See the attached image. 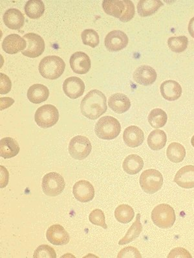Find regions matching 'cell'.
<instances>
[{"label":"cell","mask_w":194,"mask_h":258,"mask_svg":"<svg viewBox=\"0 0 194 258\" xmlns=\"http://www.w3.org/2000/svg\"><path fill=\"white\" fill-rule=\"evenodd\" d=\"M107 97L100 90H92L83 97L80 104L81 112L87 118L95 120L107 111Z\"/></svg>","instance_id":"cell-1"},{"label":"cell","mask_w":194,"mask_h":258,"mask_svg":"<svg viewBox=\"0 0 194 258\" xmlns=\"http://www.w3.org/2000/svg\"><path fill=\"white\" fill-rule=\"evenodd\" d=\"M103 8L107 15L123 22H129L134 17L135 6L130 0H104Z\"/></svg>","instance_id":"cell-2"},{"label":"cell","mask_w":194,"mask_h":258,"mask_svg":"<svg viewBox=\"0 0 194 258\" xmlns=\"http://www.w3.org/2000/svg\"><path fill=\"white\" fill-rule=\"evenodd\" d=\"M65 68V62L60 56L51 55L46 56L40 61L38 69L43 78L55 80L64 73Z\"/></svg>","instance_id":"cell-3"},{"label":"cell","mask_w":194,"mask_h":258,"mask_svg":"<svg viewBox=\"0 0 194 258\" xmlns=\"http://www.w3.org/2000/svg\"><path fill=\"white\" fill-rule=\"evenodd\" d=\"M94 130L99 139L112 140L116 139L120 134L121 126L116 118L107 115L97 121Z\"/></svg>","instance_id":"cell-4"},{"label":"cell","mask_w":194,"mask_h":258,"mask_svg":"<svg viewBox=\"0 0 194 258\" xmlns=\"http://www.w3.org/2000/svg\"><path fill=\"white\" fill-rule=\"evenodd\" d=\"M152 219L153 223L159 228L164 229L171 228L176 220L174 210L167 204H161L153 210Z\"/></svg>","instance_id":"cell-5"},{"label":"cell","mask_w":194,"mask_h":258,"mask_svg":"<svg viewBox=\"0 0 194 258\" xmlns=\"http://www.w3.org/2000/svg\"><path fill=\"white\" fill-rule=\"evenodd\" d=\"M139 182L144 192L153 194L161 189L163 185V176L156 169H147L141 174Z\"/></svg>","instance_id":"cell-6"},{"label":"cell","mask_w":194,"mask_h":258,"mask_svg":"<svg viewBox=\"0 0 194 258\" xmlns=\"http://www.w3.org/2000/svg\"><path fill=\"white\" fill-rule=\"evenodd\" d=\"M35 119L38 126L43 128L51 127L59 119V112L55 106L45 105L38 108Z\"/></svg>","instance_id":"cell-7"},{"label":"cell","mask_w":194,"mask_h":258,"mask_svg":"<svg viewBox=\"0 0 194 258\" xmlns=\"http://www.w3.org/2000/svg\"><path fill=\"white\" fill-rule=\"evenodd\" d=\"M65 186L64 178L56 172L47 173L43 177V191L47 196L56 197L62 193Z\"/></svg>","instance_id":"cell-8"},{"label":"cell","mask_w":194,"mask_h":258,"mask_svg":"<svg viewBox=\"0 0 194 258\" xmlns=\"http://www.w3.org/2000/svg\"><path fill=\"white\" fill-rule=\"evenodd\" d=\"M92 150V146L89 140L83 136H76L70 141L69 153L74 159L84 160Z\"/></svg>","instance_id":"cell-9"},{"label":"cell","mask_w":194,"mask_h":258,"mask_svg":"<svg viewBox=\"0 0 194 258\" xmlns=\"http://www.w3.org/2000/svg\"><path fill=\"white\" fill-rule=\"evenodd\" d=\"M27 43L26 48L22 51L24 55L29 58H37L42 55L45 50L44 39L33 33H29L24 36Z\"/></svg>","instance_id":"cell-10"},{"label":"cell","mask_w":194,"mask_h":258,"mask_svg":"<svg viewBox=\"0 0 194 258\" xmlns=\"http://www.w3.org/2000/svg\"><path fill=\"white\" fill-rule=\"evenodd\" d=\"M128 37L122 31L114 30L108 34L105 38V46L108 51H119L125 48L128 44Z\"/></svg>","instance_id":"cell-11"},{"label":"cell","mask_w":194,"mask_h":258,"mask_svg":"<svg viewBox=\"0 0 194 258\" xmlns=\"http://www.w3.org/2000/svg\"><path fill=\"white\" fill-rule=\"evenodd\" d=\"M69 63L72 70L77 74H87L91 67L89 56L81 51L73 53L70 58Z\"/></svg>","instance_id":"cell-12"},{"label":"cell","mask_w":194,"mask_h":258,"mask_svg":"<svg viewBox=\"0 0 194 258\" xmlns=\"http://www.w3.org/2000/svg\"><path fill=\"white\" fill-rule=\"evenodd\" d=\"M63 90L65 94L69 98L77 99L82 96L84 92V83L77 77H71L65 79L63 84Z\"/></svg>","instance_id":"cell-13"},{"label":"cell","mask_w":194,"mask_h":258,"mask_svg":"<svg viewBox=\"0 0 194 258\" xmlns=\"http://www.w3.org/2000/svg\"><path fill=\"white\" fill-rule=\"evenodd\" d=\"M73 194L76 200L81 203H88L94 198V187L88 181L80 180L74 185Z\"/></svg>","instance_id":"cell-14"},{"label":"cell","mask_w":194,"mask_h":258,"mask_svg":"<svg viewBox=\"0 0 194 258\" xmlns=\"http://www.w3.org/2000/svg\"><path fill=\"white\" fill-rule=\"evenodd\" d=\"M46 237L49 243L57 246L65 245L70 240L68 233L60 225L51 226L47 230Z\"/></svg>","instance_id":"cell-15"},{"label":"cell","mask_w":194,"mask_h":258,"mask_svg":"<svg viewBox=\"0 0 194 258\" xmlns=\"http://www.w3.org/2000/svg\"><path fill=\"white\" fill-rule=\"evenodd\" d=\"M2 48L7 53L14 55L26 48L27 43L24 38L17 34H11L2 42Z\"/></svg>","instance_id":"cell-16"},{"label":"cell","mask_w":194,"mask_h":258,"mask_svg":"<svg viewBox=\"0 0 194 258\" xmlns=\"http://www.w3.org/2000/svg\"><path fill=\"white\" fill-rule=\"evenodd\" d=\"M157 77L155 70L147 65H143L137 68L134 74L135 82L144 86L152 85L156 81Z\"/></svg>","instance_id":"cell-17"},{"label":"cell","mask_w":194,"mask_h":258,"mask_svg":"<svg viewBox=\"0 0 194 258\" xmlns=\"http://www.w3.org/2000/svg\"><path fill=\"white\" fill-rule=\"evenodd\" d=\"M173 181L182 188H193L194 187V166L189 165V166L182 167L176 173Z\"/></svg>","instance_id":"cell-18"},{"label":"cell","mask_w":194,"mask_h":258,"mask_svg":"<svg viewBox=\"0 0 194 258\" xmlns=\"http://www.w3.org/2000/svg\"><path fill=\"white\" fill-rule=\"evenodd\" d=\"M123 140L126 145L130 148H137L143 144L144 135L143 130L138 126H128L123 133Z\"/></svg>","instance_id":"cell-19"},{"label":"cell","mask_w":194,"mask_h":258,"mask_svg":"<svg viewBox=\"0 0 194 258\" xmlns=\"http://www.w3.org/2000/svg\"><path fill=\"white\" fill-rule=\"evenodd\" d=\"M4 24L8 28L13 30H19L24 26V16L17 9H10L4 13L3 17Z\"/></svg>","instance_id":"cell-20"},{"label":"cell","mask_w":194,"mask_h":258,"mask_svg":"<svg viewBox=\"0 0 194 258\" xmlns=\"http://www.w3.org/2000/svg\"><path fill=\"white\" fill-rule=\"evenodd\" d=\"M110 108L117 114H123L130 109L131 102L126 95L117 93L112 95L108 100Z\"/></svg>","instance_id":"cell-21"},{"label":"cell","mask_w":194,"mask_h":258,"mask_svg":"<svg viewBox=\"0 0 194 258\" xmlns=\"http://www.w3.org/2000/svg\"><path fill=\"white\" fill-rule=\"evenodd\" d=\"M162 96L166 100H177L182 94V88L177 81L168 80L164 81L161 85Z\"/></svg>","instance_id":"cell-22"},{"label":"cell","mask_w":194,"mask_h":258,"mask_svg":"<svg viewBox=\"0 0 194 258\" xmlns=\"http://www.w3.org/2000/svg\"><path fill=\"white\" fill-rule=\"evenodd\" d=\"M20 148L15 139L10 137L4 138L0 140V156L9 159L19 155Z\"/></svg>","instance_id":"cell-23"},{"label":"cell","mask_w":194,"mask_h":258,"mask_svg":"<svg viewBox=\"0 0 194 258\" xmlns=\"http://www.w3.org/2000/svg\"><path fill=\"white\" fill-rule=\"evenodd\" d=\"M49 96L48 88L41 84H36L31 86L28 91L29 100L35 104H40L46 101Z\"/></svg>","instance_id":"cell-24"},{"label":"cell","mask_w":194,"mask_h":258,"mask_svg":"<svg viewBox=\"0 0 194 258\" xmlns=\"http://www.w3.org/2000/svg\"><path fill=\"white\" fill-rule=\"evenodd\" d=\"M124 171L129 175H136L143 169V158L137 155H131L125 158L123 164Z\"/></svg>","instance_id":"cell-25"},{"label":"cell","mask_w":194,"mask_h":258,"mask_svg":"<svg viewBox=\"0 0 194 258\" xmlns=\"http://www.w3.org/2000/svg\"><path fill=\"white\" fill-rule=\"evenodd\" d=\"M163 6L160 0H143L137 5V12L142 17H149L156 13Z\"/></svg>","instance_id":"cell-26"},{"label":"cell","mask_w":194,"mask_h":258,"mask_svg":"<svg viewBox=\"0 0 194 258\" xmlns=\"http://www.w3.org/2000/svg\"><path fill=\"white\" fill-rule=\"evenodd\" d=\"M167 136L163 131L156 129L153 131L148 136V145L149 148L153 151H159L166 146Z\"/></svg>","instance_id":"cell-27"},{"label":"cell","mask_w":194,"mask_h":258,"mask_svg":"<svg viewBox=\"0 0 194 258\" xmlns=\"http://www.w3.org/2000/svg\"><path fill=\"white\" fill-rule=\"evenodd\" d=\"M45 6L41 0H29L25 6V12L31 19H38L44 15Z\"/></svg>","instance_id":"cell-28"},{"label":"cell","mask_w":194,"mask_h":258,"mask_svg":"<svg viewBox=\"0 0 194 258\" xmlns=\"http://www.w3.org/2000/svg\"><path fill=\"white\" fill-rule=\"evenodd\" d=\"M142 231H143V225L141 223V214H138L137 215L136 219L134 224L128 230L125 236L119 241V244L124 245V244L130 243L134 241L139 236Z\"/></svg>","instance_id":"cell-29"},{"label":"cell","mask_w":194,"mask_h":258,"mask_svg":"<svg viewBox=\"0 0 194 258\" xmlns=\"http://www.w3.org/2000/svg\"><path fill=\"white\" fill-rule=\"evenodd\" d=\"M166 155L169 160L173 163H180L184 160L186 156V150L182 145L177 142L170 144L166 151Z\"/></svg>","instance_id":"cell-30"},{"label":"cell","mask_w":194,"mask_h":258,"mask_svg":"<svg viewBox=\"0 0 194 258\" xmlns=\"http://www.w3.org/2000/svg\"><path fill=\"white\" fill-rule=\"evenodd\" d=\"M149 123L153 128H159L165 125L168 116L161 108H155L151 111L148 117Z\"/></svg>","instance_id":"cell-31"},{"label":"cell","mask_w":194,"mask_h":258,"mask_svg":"<svg viewBox=\"0 0 194 258\" xmlns=\"http://www.w3.org/2000/svg\"><path fill=\"white\" fill-rule=\"evenodd\" d=\"M135 216L134 209L127 205H119L115 211V217L119 223L127 224L133 220Z\"/></svg>","instance_id":"cell-32"},{"label":"cell","mask_w":194,"mask_h":258,"mask_svg":"<svg viewBox=\"0 0 194 258\" xmlns=\"http://www.w3.org/2000/svg\"><path fill=\"white\" fill-rule=\"evenodd\" d=\"M188 44V38L185 36L170 37L168 40V47L175 53H182L187 48Z\"/></svg>","instance_id":"cell-33"},{"label":"cell","mask_w":194,"mask_h":258,"mask_svg":"<svg viewBox=\"0 0 194 258\" xmlns=\"http://www.w3.org/2000/svg\"><path fill=\"white\" fill-rule=\"evenodd\" d=\"M81 37H82L83 44L91 47L92 48L98 46L100 42L99 34L94 29H85L82 33Z\"/></svg>","instance_id":"cell-34"},{"label":"cell","mask_w":194,"mask_h":258,"mask_svg":"<svg viewBox=\"0 0 194 258\" xmlns=\"http://www.w3.org/2000/svg\"><path fill=\"white\" fill-rule=\"evenodd\" d=\"M35 258H56V253L55 249L47 244H42L36 249L34 252Z\"/></svg>","instance_id":"cell-35"},{"label":"cell","mask_w":194,"mask_h":258,"mask_svg":"<svg viewBox=\"0 0 194 258\" xmlns=\"http://www.w3.org/2000/svg\"><path fill=\"white\" fill-rule=\"evenodd\" d=\"M89 221L93 225L100 226L104 229H107L108 225L106 223L105 213L100 209L92 210L89 215Z\"/></svg>","instance_id":"cell-36"},{"label":"cell","mask_w":194,"mask_h":258,"mask_svg":"<svg viewBox=\"0 0 194 258\" xmlns=\"http://www.w3.org/2000/svg\"><path fill=\"white\" fill-rule=\"evenodd\" d=\"M117 257L141 258L142 256L137 248L134 246H128V247L122 249L117 255Z\"/></svg>","instance_id":"cell-37"},{"label":"cell","mask_w":194,"mask_h":258,"mask_svg":"<svg viewBox=\"0 0 194 258\" xmlns=\"http://www.w3.org/2000/svg\"><path fill=\"white\" fill-rule=\"evenodd\" d=\"M1 81H0V94H7L11 91L12 88V83L10 79L4 74H0Z\"/></svg>","instance_id":"cell-38"},{"label":"cell","mask_w":194,"mask_h":258,"mask_svg":"<svg viewBox=\"0 0 194 258\" xmlns=\"http://www.w3.org/2000/svg\"><path fill=\"white\" fill-rule=\"evenodd\" d=\"M168 257H191L190 253L183 248H175L171 250Z\"/></svg>","instance_id":"cell-39"},{"label":"cell","mask_w":194,"mask_h":258,"mask_svg":"<svg viewBox=\"0 0 194 258\" xmlns=\"http://www.w3.org/2000/svg\"><path fill=\"white\" fill-rule=\"evenodd\" d=\"M0 101H1V110L6 109L15 103L14 99L11 97H1Z\"/></svg>","instance_id":"cell-40"},{"label":"cell","mask_w":194,"mask_h":258,"mask_svg":"<svg viewBox=\"0 0 194 258\" xmlns=\"http://www.w3.org/2000/svg\"><path fill=\"white\" fill-rule=\"evenodd\" d=\"M188 32L191 37L194 38V17L190 20L188 25Z\"/></svg>","instance_id":"cell-41"},{"label":"cell","mask_w":194,"mask_h":258,"mask_svg":"<svg viewBox=\"0 0 194 258\" xmlns=\"http://www.w3.org/2000/svg\"><path fill=\"white\" fill-rule=\"evenodd\" d=\"M191 145H192V146L194 148V136H193V137L191 138Z\"/></svg>","instance_id":"cell-42"}]
</instances>
